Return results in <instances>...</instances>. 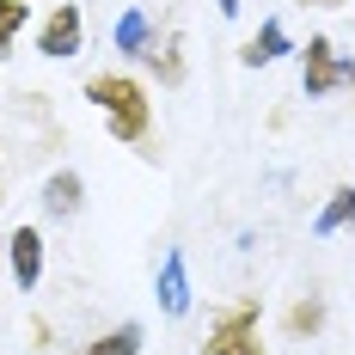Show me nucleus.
<instances>
[{
	"label": "nucleus",
	"instance_id": "9b49d317",
	"mask_svg": "<svg viewBox=\"0 0 355 355\" xmlns=\"http://www.w3.org/2000/svg\"><path fill=\"white\" fill-rule=\"evenodd\" d=\"M25 25H31V6L25 0H0V55H12V43H19Z\"/></svg>",
	"mask_w": 355,
	"mask_h": 355
},
{
	"label": "nucleus",
	"instance_id": "7ed1b4c3",
	"mask_svg": "<svg viewBox=\"0 0 355 355\" xmlns=\"http://www.w3.org/2000/svg\"><path fill=\"white\" fill-rule=\"evenodd\" d=\"M80 37H86L80 6H55V12L43 19V31H37V49H43L49 62H68V55H80Z\"/></svg>",
	"mask_w": 355,
	"mask_h": 355
},
{
	"label": "nucleus",
	"instance_id": "39448f33",
	"mask_svg": "<svg viewBox=\"0 0 355 355\" xmlns=\"http://www.w3.org/2000/svg\"><path fill=\"white\" fill-rule=\"evenodd\" d=\"M6 257H12V282H19V288L43 282V233H37V227H12Z\"/></svg>",
	"mask_w": 355,
	"mask_h": 355
},
{
	"label": "nucleus",
	"instance_id": "f257e3e1",
	"mask_svg": "<svg viewBox=\"0 0 355 355\" xmlns=\"http://www.w3.org/2000/svg\"><path fill=\"white\" fill-rule=\"evenodd\" d=\"M86 98L105 110L110 135L116 141H147V129H153V105H147V86L141 80H129V73H98V80H86Z\"/></svg>",
	"mask_w": 355,
	"mask_h": 355
},
{
	"label": "nucleus",
	"instance_id": "6e6552de",
	"mask_svg": "<svg viewBox=\"0 0 355 355\" xmlns=\"http://www.w3.org/2000/svg\"><path fill=\"white\" fill-rule=\"evenodd\" d=\"M80 190H86V184H80V172H55L49 184H43V209L68 220V214H80Z\"/></svg>",
	"mask_w": 355,
	"mask_h": 355
},
{
	"label": "nucleus",
	"instance_id": "ddd939ff",
	"mask_svg": "<svg viewBox=\"0 0 355 355\" xmlns=\"http://www.w3.org/2000/svg\"><path fill=\"white\" fill-rule=\"evenodd\" d=\"M319 324H324V306H319V300H306V306L288 313V331H319Z\"/></svg>",
	"mask_w": 355,
	"mask_h": 355
},
{
	"label": "nucleus",
	"instance_id": "2eb2a0df",
	"mask_svg": "<svg viewBox=\"0 0 355 355\" xmlns=\"http://www.w3.org/2000/svg\"><path fill=\"white\" fill-rule=\"evenodd\" d=\"M343 80H349V86H355V55H349V62H343Z\"/></svg>",
	"mask_w": 355,
	"mask_h": 355
},
{
	"label": "nucleus",
	"instance_id": "f03ea898",
	"mask_svg": "<svg viewBox=\"0 0 355 355\" xmlns=\"http://www.w3.org/2000/svg\"><path fill=\"white\" fill-rule=\"evenodd\" d=\"M202 355H263V343H257V300L227 306V313L209 324V343H202Z\"/></svg>",
	"mask_w": 355,
	"mask_h": 355
},
{
	"label": "nucleus",
	"instance_id": "0eeeda50",
	"mask_svg": "<svg viewBox=\"0 0 355 355\" xmlns=\"http://www.w3.org/2000/svg\"><path fill=\"white\" fill-rule=\"evenodd\" d=\"M276 55H288V31L276 25V19H270V25H263V31L251 37L245 49H239V62H245V68H270Z\"/></svg>",
	"mask_w": 355,
	"mask_h": 355
},
{
	"label": "nucleus",
	"instance_id": "9d476101",
	"mask_svg": "<svg viewBox=\"0 0 355 355\" xmlns=\"http://www.w3.org/2000/svg\"><path fill=\"white\" fill-rule=\"evenodd\" d=\"M349 220H355V184H343V190H331V202L319 209L313 233H337V227H349Z\"/></svg>",
	"mask_w": 355,
	"mask_h": 355
},
{
	"label": "nucleus",
	"instance_id": "423d86ee",
	"mask_svg": "<svg viewBox=\"0 0 355 355\" xmlns=\"http://www.w3.org/2000/svg\"><path fill=\"white\" fill-rule=\"evenodd\" d=\"M159 306H166V319H184V313H190V276H184V251H166V263H159Z\"/></svg>",
	"mask_w": 355,
	"mask_h": 355
},
{
	"label": "nucleus",
	"instance_id": "4468645a",
	"mask_svg": "<svg viewBox=\"0 0 355 355\" xmlns=\"http://www.w3.org/2000/svg\"><path fill=\"white\" fill-rule=\"evenodd\" d=\"M239 6H245V0H220V12H227V19H233V12H239Z\"/></svg>",
	"mask_w": 355,
	"mask_h": 355
},
{
	"label": "nucleus",
	"instance_id": "1a4fd4ad",
	"mask_svg": "<svg viewBox=\"0 0 355 355\" xmlns=\"http://www.w3.org/2000/svg\"><path fill=\"white\" fill-rule=\"evenodd\" d=\"M116 49H123V55H147V49H153V31H147V12H141V6L116 19Z\"/></svg>",
	"mask_w": 355,
	"mask_h": 355
},
{
	"label": "nucleus",
	"instance_id": "20e7f679",
	"mask_svg": "<svg viewBox=\"0 0 355 355\" xmlns=\"http://www.w3.org/2000/svg\"><path fill=\"white\" fill-rule=\"evenodd\" d=\"M300 86H306V98H324V92H337V86H343V55H337L324 37H313V43H306V62H300Z\"/></svg>",
	"mask_w": 355,
	"mask_h": 355
},
{
	"label": "nucleus",
	"instance_id": "f8f14e48",
	"mask_svg": "<svg viewBox=\"0 0 355 355\" xmlns=\"http://www.w3.org/2000/svg\"><path fill=\"white\" fill-rule=\"evenodd\" d=\"M86 355H141V324H116V331H105Z\"/></svg>",
	"mask_w": 355,
	"mask_h": 355
}]
</instances>
